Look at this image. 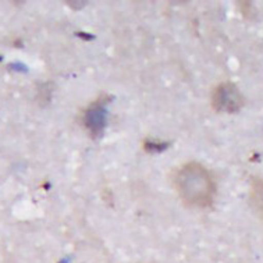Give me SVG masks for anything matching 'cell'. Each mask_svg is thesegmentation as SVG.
I'll list each match as a JSON object with an SVG mask.
<instances>
[{
	"instance_id": "cell-2",
	"label": "cell",
	"mask_w": 263,
	"mask_h": 263,
	"mask_svg": "<svg viewBox=\"0 0 263 263\" xmlns=\"http://www.w3.org/2000/svg\"><path fill=\"white\" fill-rule=\"evenodd\" d=\"M244 105V99L238 88L231 84L224 82L216 88L212 95V106L216 111L220 113H237Z\"/></svg>"
},
{
	"instance_id": "cell-3",
	"label": "cell",
	"mask_w": 263,
	"mask_h": 263,
	"mask_svg": "<svg viewBox=\"0 0 263 263\" xmlns=\"http://www.w3.org/2000/svg\"><path fill=\"white\" fill-rule=\"evenodd\" d=\"M252 202L259 216L263 217V180H258L252 185V194H251Z\"/></svg>"
},
{
	"instance_id": "cell-4",
	"label": "cell",
	"mask_w": 263,
	"mask_h": 263,
	"mask_svg": "<svg viewBox=\"0 0 263 263\" xmlns=\"http://www.w3.org/2000/svg\"><path fill=\"white\" fill-rule=\"evenodd\" d=\"M86 119H88L89 128H92L93 131L102 128L103 123H105V115H103V111L99 110H91L88 113V116H86Z\"/></svg>"
},
{
	"instance_id": "cell-1",
	"label": "cell",
	"mask_w": 263,
	"mask_h": 263,
	"mask_svg": "<svg viewBox=\"0 0 263 263\" xmlns=\"http://www.w3.org/2000/svg\"><path fill=\"white\" fill-rule=\"evenodd\" d=\"M174 188L181 201L192 208H206L215 198V181L209 172L199 163H188L178 168Z\"/></svg>"
}]
</instances>
